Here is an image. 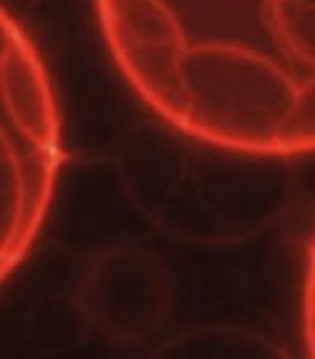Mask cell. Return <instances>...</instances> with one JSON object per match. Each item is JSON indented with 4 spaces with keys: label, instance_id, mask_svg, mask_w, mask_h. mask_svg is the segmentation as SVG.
I'll return each mask as SVG.
<instances>
[{
    "label": "cell",
    "instance_id": "6da1fadb",
    "mask_svg": "<svg viewBox=\"0 0 315 359\" xmlns=\"http://www.w3.org/2000/svg\"><path fill=\"white\" fill-rule=\"evenodd\" d=\"M63 161L54 81L30 35L0 4V285L39 240Z\"/></svg>",
    "mask_w": 315,
    "mask_h": 359
}]
</instances>
